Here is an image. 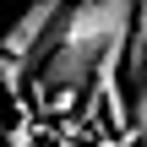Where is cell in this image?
Instances as JSON below:
<instances>
[{"instance_id":"obj_1","label":"cell","mask_w":147,"mask_h":147,"mask_svg":"<svg viewBox=\"0 0 147 147\" xmlns=\"http://www.w3.org/2000/svg\"><path fill=\"white\" fill-rule=\"evenodd\" d=\"M65 5H71V0H33V5L5 27L0 49H5V76H11V82L38 76V65L49 60V49H55L60 33H65Z\"/></svg>"},{"instance_id":"obj_2","label":"cell","mask_w":147,"mask_h":147,"mask_svg":"<svg viewBox=\"0 0 147 147\" xmlns=\"http://www.w3.org/2000/svg\"><path fill=\"white\" fill-rule=\"evenodd\" d=\"M131 131L147 142V82H142V87H131Z\"/></svg>"},{"instance_id":"obj_3","label":"cell","mask_w":147,"mask_h":147,"mask_svg":"<svg viewBox=\"0 0 147 147\" xmlns=\"http://www.w3.org/2000/svg\"><path fill=\"white\" fill-rule=\"evenodd\" d=\"M142 5H147V0H142Z\"/></svg>"}]
</instances>
